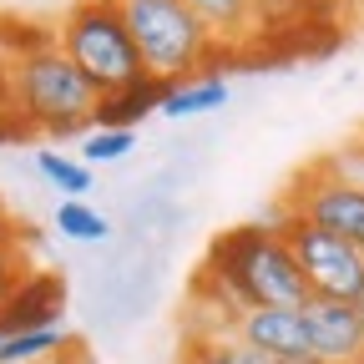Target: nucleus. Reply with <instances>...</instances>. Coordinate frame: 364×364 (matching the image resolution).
I'll use <instances>...</instances> for the list:
<instances>
[{
    "instance_id": "obj_5",
    "label": "nucleus",
    "mask_w": 364,
    "mask_h": 364,
    "mask_svg": "<svg viewBox=\"0 0 364 364\" xmlns=\"http://www.w3.org/2000/svg\"><path fill=\"white\" fill-rule=\"evenodd\" d=\"M289 213L318 223V228H329L334 238L354 243L364 253V177L344 167V157H318L309 162L294 182H289V193L279 198Z\"/></svg>"
},
{
    "instance_id": "obj_9",
    "label": "nucleus",
    "mask_w": 364,
    "mask_h": 364,
    "mask_svg": "<svg viewBox=\"0 0 364 364\" xmlns=\"http://www.w3.org/2000/svg\"><path fill=\"white\" fill-rule=\"evenodd\" d=\"M238 339L253 344L268 359H299L314 354L309 349V324H304V309H248L238 318Z\"/></svg>"
},
{
    "instance_id": "obj_14",
    "label": "nucleus",
    "mask_w": 364,
    "mask_h": 364,
    "mask_svg": "<svg viewBox=\"0 0 364 364\" xmlns=\"http://www.w3.org/2000/svg\"><path fill=\"white\" fill-rule=\"evenodd\" d=\"M76 339H66L61 329H26V334H6L0 339V364H46L66 354Z\"/></svg>"
},
{
    "instance_id": "obj_21",
    "label": "nucleus",
    "mask_w": 364,
    "mask_h": 364,
    "mask_svg": "<svg viewBox=\"0 0 364 364\" xmlns=\"http://www.w3.org/2000/svg\"><path fill=\"white\" fill-rule=\"evenodd\" d=\"M349 11H359V16H364V0H349Z\"/></svg>"
},
{
    "instance_id": "obj_23",
    "label": "nucleus",
    "mask_w": 364,
    "mask_h": 364,
    "mask_svg": "<svg viewBox=\"0 0 364 364\" xmlns=\"http://www.w3.org/2000/svg\"><path fill=\"white\" fill-rule=\"evenodd\" d=\"M344 6H349V0H344Z\"/></svg>"
},
{
    "instance_id": "obj_13",
    "label": "nucleus",
    "mask_w": 364,
    "mask_h": 364,
    "mask_svg": "<svg viewBox=\"0 0 364 364\" xmlns=\"http://www.w3.org/2000/svg\"><path fill=\"white\" fill-rule=\"evenodd\" d=\"M177 364H273V359L243 344L238 334H213V339H182Z\"/></svg>"
},
{
    "instance_id": "obj_12",
    "label": "nucleus",
    "mask_w": 364,
    "mask_h": 364,
    "mask_svg": "<svg viewBox=\"0 0 364 364\" xmlns=\"http://www.w3.org/2000/svg\"><path fill=\"white\" fill-rule=\"evenodd\" d=\"M188 6L213 31V41L238 46V51L253 41V0H188Z\"/></svg>"
},
{
    "instance_id": "obj_18",
    "label": "nucleus",
    "mask_w": 364,
    "mask_h": 364,
    "mask_svg": "<svg viewBox=\"0 0 364 364\" xmlns=\"http://www.w3.org/2000/svg\"><path fill=\"white\" fill-rule=\"evenodd\" d=\"M6 142H36V127L21 117L16 107V76H11V61L0 56V147Z\"/></svg>"
},
{
    "instance_id": "obj_8",
    "label": "nucleus",
    "mask_w": 364,
    "mask_h": 364,
    "mask_svg": "<svg viewBox=\"0 0 364 364\" xmlns=\"http://www.w3.org/2000/svg\"><path fill=\"white\" fill-rule=\"evenodd\" d=\"M61 314H66V279L61 273H26V279L0 299V334L61 329Z\"/></svg>"
},
{
    "instance_id": "obj_17",
    "label": "nucleus",
    "mask_w": 364,
    "mask_h": 364,
    "mask_svg": "<svg viewBox=\"0 0 364 364\" xmlns=\"http://www.w3.org/2000/svg\"><path fill=\"white\" fill-rule=\"evenodd\" d=\"M132 147H136V132H127V127H91V132L81 136V162H86V167L122 162Z\"/></svg>"
},
{
    "instance_id": "obj_24",
    "label": "nucleus",
    "mask_w": 364,
    "mask_h": 364,
    "mask_svg": "<svg viewBox=\"0 0 364 364\" xmlns=\"http://www.w3.org/2000/svg\"><path fill=\"white\" fill-rule=\"evenodd\" d=\"M359 177H364V172H359Z\"/></svg>"
},
{
    "instance_id": "obj_1",
    "label": "nucleus",
    "mask_w": 364,
    "mask_h": 364,
    "mask_svg": "<svg viewBox=\"0 0 364 364\" xmlns=\"http://www.w3.org/2000/svg\"><path fill=\"white\" fill-rule=\"evenodd\" d=\"M203 268L233 294L243 309H304L314 299L299 258L289 253L273 223H238L208 243Z\"/></svg>"
},
{
    "instance_id": "obj_20",
    "label": "nucleus",
    "mask_w": 364,
    "mask_h": 364,
    "mask_svg": "<svg viewBox=\"0 0 364 364\" xmlns=\"http://www.w3.org/2000/svg\"><path fill=\"white\" fill-rule=\"evenodd\" d=\"M349 304H354V314H359V324H364V284H359V294H354Z\"/></svg>"
},
{
    "instance_id": "obj_4",
    "label": "nucleus",
    "mask_w": 364,
    "mask_h": 364,
    "mask_svg": "<svg viewBox=\"0 0 364 364\" xmlns=\"http://www.w3.org/2000/svg\"><path fill=\"white\" fill-rule=\"evenodd\" d=\"M56 51L97 91H117L147 71L122 0H71L66 16L56 21Z\"/></svg>"
},
{
    "instance_id": "obj_2",
    "label": "nucleus",
    "mask_w": 364,
    "mask_h": 364,
    "mask_svg": "<svg viewBox=\"0 0 364 364\" xmlns=\"http://www.w3.org/2000/svg\"><path fill=\"white\" fill-rule=\"evenodd\" d=\"M132 41L142 51L147 76L157 81H182V76H198V71H218L228 76L233 66H243L238 46H223L213 41V31L193 16L188 0H122Z\"/></svg>"
},
{
    "instance_id": "obj_15",
    "label": "nucleus",
    "mask_w": 364,
    "mask_h": 364,
    "mask_svg": "<svg viewBox=\"0 0 364 364\" xmlns=\"http://www.w3.org/2000/svg\"><path fill=\"white\" fill-rule=\"evenodd\" d=\"M36 172L51 182L61 198H86L91 188H97V182H91V167H86L81 157L56 152V147H41V152H36Z\"/></svg>"
},
{
    "instance_id": "obj_19",
    "label": "nucleus",
    "mask_w": 364,
    "mask_h": 364,
    "mask_svg": "<svg viewBox=\"0 0 364 364\" xmlns=\"http://www.w3.org/2000/svg\"><path fill=\"white\" fill-rule=\"evenodd\" d=\"M273 364H324L318 354H299V359H273Z\"/></svg>"
},
{
    "instance_id": "obj_22",
    "label": "nucleus",
    "mask_w": 364,
    "mask_h": 364,
    "mask_svg": "<svg viewBox=\"0 0 364 364\" xmlns=\"http://www.w3.org/2000/svg\"><path fill=\"white\" fill-rule=\"evenodd\" d=\"M0 339H6V334H0Z\"/></svg>"
},
{
    "instance_id": "obj_3",
    "label": "nucleus",
    "mask_w": 364,
    "mask_h": 364,
    "mask_svg": "<svg viewBox=\"0 0 364 364\" xmlns=\"http://www.w3.org/2000/svg\"><path fill=\"white\" fill-rule=\"evenodd\" d=\"M11 76H16V107L36 127V136L66 142V136H86L97 127V97L102 91L56 51V41L41 46V51L16 56Z\"/></svg>"
},
{
    "instance_id": "obj_10",
    "label": "nucleus",
    "mask_w": 364,
    "mask_h": 364,
    "mask_svg": "<svg viewBox=\"0 0 364 364\" xmlns=\"http://www.w3.org/2000/svg\"><path fill=\"white\" fill-rule=\"evenodd\" d=\"M162 97H167V81H157V76L142 71L136 81L97 97V127H127V132H136V122H147L152 112H162Z\"/></svg>"
},
{
    "instance_id": "obj_16",
    "label": "nucleus",
    "mask_w": 364,
    "mask_h": 364,
    "mask_svg": "<svg viewBox=\"0 0 364 364\" xmlns=\"http://www.w3.org/2000/svg\"><path fill=\"white\" fill-rule=\"evenodd\" d=\"M56 233L71 238V243H102L112 233V223H107V213H97L86 198H66L56 208Z\"/></svg>"
},
{
    "instance_id": "obj_7",
    "label": "nucleus",
    "mask_w": 364,
    "mask_h": 364,
    "mask_svg": "<svg viewBox=\"0 0 364 364\" xmlns=\"http://www.w3.org/2000/svg\"><path fill=\"white\" fill-rule=\"evenodd\" d=\"M309 349L324 364H364V324L349 299H309L304 304Z\"/></svg>"
},
{
    "instance_id": "obj_11",
    "label": "nucleus",
    "mask_w": 364,
    "mask_h": 364,
    "mask_svg": "<svg viewBox=\"0 0 364 364\" xmlns=\"http://www.w3.org/2000/svg\"><path fill=\"white\" fill-rule=\"evenodd\" d=\"M218 107H228V76H218V71L182 76L162 97V117H203V112H218Z\"/></svg>"
},
{
    "instance_id": "obj_6",
    "label": "nucleus",
    "mask_w": 364,
    "mask_h": 364,
    "mask_svg": "<svg viewBox=\"0 0 364 364\" xmlns=\"http://www.w3.org/2000/svg\"><path fill=\"white\" fill-rule=\"evenodd\" d=\"M273 228L284 233L289 253L299 258L304 279H309V289L318 299H354L359 294V284H364V253L354 243H344V238L329 233V228H318V223L289 213L284 203L273 208Z\"/></svg>"
}]
</instances>
